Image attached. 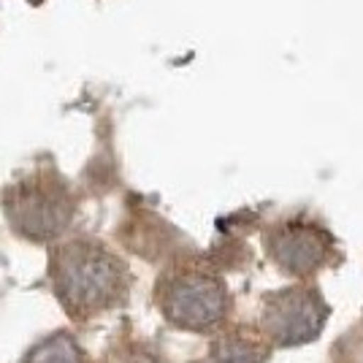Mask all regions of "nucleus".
Masks as SVG:
<instances>
[{
    "instance_id": "nucleus-6",
    "label": "nucleus",
    "mask_w": 363,
    "mask_h": 363,
    "mask_svg": "<svg viewBox=\"0 0 363 363\" xmlns=\"http://www.w3.org/2000/svg\"><path fill=\"white\" fill-rule=\"evenodd\" d=\"M269 345L247 328L223 333L209 350V363H266Z\"/></svg>"
},
{
    "instance_id": "nucleus-4",
    "label": "nucleus",
    "mask_w": 363,
    "mask_h": 363,
    "mask_svg": "<svg viewBox=\"0 0 363 363\" xmlns=\"http://www.w3.org/2000/svg\"><path fill=\"white\" fill-rule=\"evenodd\" d=\"M328 318V303L315 288H288L272 293L263 303V333L274 345H303L312 342Z\"/></svg>"
},
{
    "instance_id": "nucleus-7",
    "label": "nucleus",
    "mask_w": 363,
    "mask_h": 363,
    "mask_svg": "<svg viewBox=\"0 0 363 363\" xmlns=\"http://www.w3.org/2000/svg\"><path fill=\"white\" fill-rule=\"evenodd\" d=\"M22 363H87V355L71 333H52L33 345Z\"/></svg>"
},
{
    "instance_id": "nucleus-2",
    "label": "nucleus",
    "mask_w": 363,
    "mask_h": 363,
    "mask_svg": "<svg viewBox=\"0 0 363 363\" xmlns=\"http://www.w3.org/2000/svg\"><path fill=\"white\" fill-rule=\"evenodd\" d=\"M157 303L168 323L187 331H209L228 315V290L223 279L203 269H182L157 282Z\"/></svg>"
},
{
    "instance_id": "nucleus-1",
    "label": "nucleus",
    "mask_w": 363,
    "mask_h": 363,
    "mask_svg": "<svg viewBox=\"0 0 363 363\" xmlns=\"http://www.w3.org/2000/svg\"><path fill=\"white\" fill-rule=\"evenodd\" d=\"M128 269L95 242H68L52 255V285L62 309L74 320L95 318L125 298Z\"/></svg>"
},
{
    "instance_id": "nucleus-5",
    "label": "nucleus",
    "mask_w": 363,
    "mask_h": 363,
    "mask_svg": "<svg viewBox=\"0 0 363 363\" xmlns=\"http://www.w3.org/2000/svg\"><path fill=\"white\" fill-rule=\"evenodd\" d=\"M266 250L282 272L306 277L331 260L333 239L312 223H282L266 236Z\"/></svg>"
},
{
    "instance_id": "nucleus-3",
    "label": "nucleus",
    "mask_w": 363,
    "mask_h": 363,
    "mask_svg": "<svg viewBox=\"0 0 363 363\" xmlns=\"http://www.w3.org/2000/svg\"><path fill=\"white\" fill-rule=\"evenodd\" d=\"M6 214L22 236L35 242H49L68 228L74 203L62 184L28 179L14 184L6 193Z\"/></svg>"
}]
</instances>
